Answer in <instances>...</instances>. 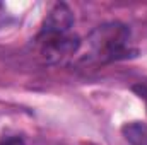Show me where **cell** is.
<instances>
[{
    "instance_id": "1",
    "label": "cell",
    "mask_w": 147,
    "mask_h": 145,
    "mask_svg": "<svg viewBox=\"0 0 147 145\" xmlns=\"http://www.w3.org/2000/svg\"><path fill=\"white\" fill-rule=\"evenodd\" d=\"M89 44L92 55L99 62H113L120 58L130 56L132 50L128 48L130 41V29L120 22H108L98 26L89 34Z\"/></svg>"
},
{
    "instance_id": "2",
    "label": "cell",
    "mask_w": 147,
    "mask_h": 145,
    "mask_svg": "<svg viewBox=\"0 0 147 145\" xmlns=\"http://www.w3.org/2000/svg\"><path fill=\"white\" fill-rule=\"evenodd\" d=\"M80 46L79 38L70 34H55L41 36V55L48 63H60L65 58L77 53Z\"/></svg>"
},
{
    "instance_id": "3",
    "label": "cell",
    "mask_w": 147,
    "mask_h": 145,
    "mask_svg": "<svg viewBox=\"0 0 147 145\" xmlns=\"http://www.w3.org/2000/svg\"><path fill=\"white\" fill-rule=\"evenodd\" d=\"M74 24V14L69 5L57 3L46 15L41 29V36H55V34H69Z\"/></svg>"
},
{
    "instance_id": "4",
    "label": "cell",
    "mask_w": 147,
    "mask_h": 145,
    "mask_svg": "<svg viewBox=\"0 0 147 145\" xmlns=\"http://www.w3.org/2000/svg\"><path fill=\"white\" fill-rule=\"evenodd\" d=\"M121 135L130 145H147V125L140 121H130L121 126Z\"/></svg>"
},
{
    "instance_id": "5",
    "label": "cell",
    "mask_w": 147,
    "mask_h": 145,
    "mask_svg": "<svg viewBox=\"0 0 147 145\" xmlns=\"http://www.w3.org/2000/svg\"><path fill=\"white\" fill-rule=\"evenodd\" d=\"M0 145H24V140L19 137H9V138H3Z\"/></svg>"
},
{
    "instance_id": "6",
    "label": "cell",
    "mask_w": 147,
    "mask_h": 145,
    "mask_svg": "<svg viewBox=\"0 0 147 145\" xmlns=\"http://www.w3.org/2000/svg\"><path fill=\"white\" fill-rule=\"evenodd\" d=\"M134 91H135V92H139V94H140V97H142V94H146V97H147V87H146V85H135V87H134Z\"/></svg>"
},
{
    "instance_id": "7",
    "label": "cell",
    "mask_w": 147,
    "mask_h": 145,
    "mask_svg": "<svg viewBox=\"0 0 147 145\" xmlns=\"http://www.w3.org/2000/svg\"><path fill=\"white\" fill-rule=\"evenodd\" d=\"M3 21H5V9H3V5L0 3V26L3 24Z\"/></svg>"
},
{
    "instance_id": "8",
    "label": "cell",
    "mask_w": 147,
    "mask_h": 145,
    "mask_svg": "<svg viewBox=\"0 0 147 145\" xmlns=\"http://www.w3.org/2000/svg\"><path fill=\"white\" fill-rule=\"evenodd\" d=\"M87 145H94V144H87Z\"/></svg>"
}]
</instances>
